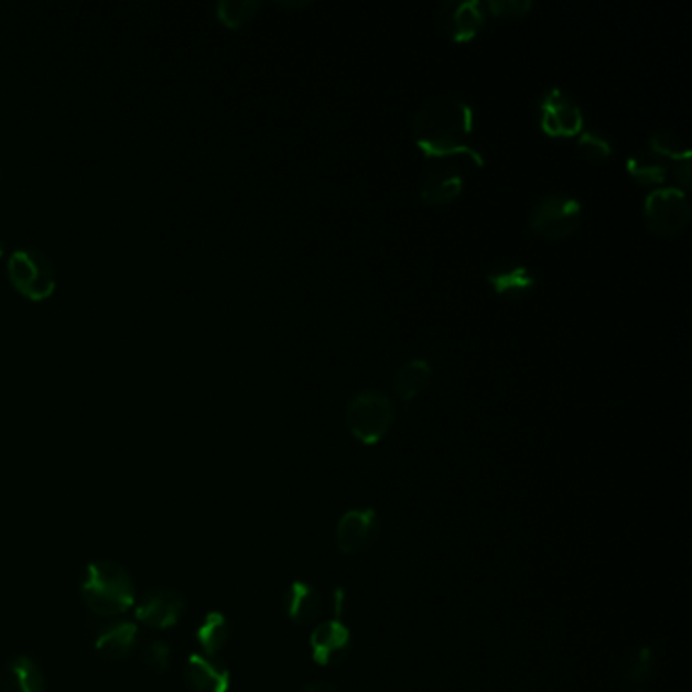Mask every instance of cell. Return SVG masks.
Masks as SVG:
<instances>
[{
    "mask_svg": "<svg viewBox=\"0 0 692 692\" xmlns=\"http://www.w3.org/2000/svg\"><path fill=\"white\" fill-rule=\"evenodd\" d=\"M414 141L431 159L450 154H467L475 165H484V156L472 147L474 110L457 96H435L421 106L414 116Z\"/></svg>",
    "mask_w": 692,
    "mask_h": 692,
    "instance_id": "obj_1",
    "label": "cell"
},
{
    "mask_svg": "<svg viewBox=\"0 0 692 692\" xmlns=\"http://www.w3.org/2000/svg\"><path fill=\"white\" fill-rule=\"evenodd\" d=\"M79 593L91 614L100 617H116L127 614L134 605V581L127 566L116 561H94L86 566Z\"/></svg>",
    "mask_w": 692,
    "mask_h": 692,
    "instance_id": "obj_2",
    "label": "cell"
},
{
    "mask_svg": "<svg viewBox=\"0 0 692 692\" xmlns=\"http://www.w3.org/2000/svg\"><path fill=\"white\" fill-rule=\"evenodd\" d=\"M394 419V402L380 390H359L347 404V429L364 445L380 443L390 433Z\"/></svg>",
    "mask_w": 692,
    "mask_h": 692,
    "instance_id": "obj_3",
    "label": "cell"
},
{
    "mask_svg": "<svg viewBox=\"0 0 692 692\" xmlns=\"http://www.w3.org/2000/svg\"><path fill=\"white\" fill-rule=\"evenodd\" d=\"M9 277L19 293L35 301L52 295L55 289V269L52 260L33 246L14 250L9 258Z\"/></svg>",
    "mask_w": 692,
    "mask_h": 692,
    "instance_id": "obj_4",
    "label": "cell"
},
{
    "mask_svg": "<svg viewBox=\"0 0 692 692\" xmlns=\"http://www.w3.org/2000/svg\"><path fill=\"white\" fill-rule=\"evenodd\" d=\"M583 207L566 193L544 195L532 209L530 228L547 240H563L577 230Z\"/></svg>",
    "mask_w": 692,
    "mask_h": 692,
    "instance_id": "obj_5",
    "label": "cell"
},
{
    "mask_svg": "<svg viewBox=\"0 0 692 692\" xmlns=\"http://www.w3.org/2000/svg\"><path fill=\"white\" fill-rule=\"evenodd\" d=\"M644 216L648 228L660 236H674L684 230L691 218V204L679 187L655 190L644 202Z\"/></svg>",
    "mask_w": 692,
    "mask_h": 692,
    "instance_id": "obj_6",
    "label": "cell"
},
{
    "mask_svg": "<svg viewBox=\"0 0 692 692\" xmlns=\"http://www.w3.org/2000/svg\"><path fill=\"white\" fill-rule=\"evenodd\" d=\"M539 122L549 137H577L583 130V110L566 91L551 88L540 96Z\"/></svg>",
    "mask_w": 692,
    "mask_h": 692,
    "instance_id": "obj_7",
    "label": "cell"
},
{
    "mask_svg": "<svg viewBox=\"0 0 692 692\" xmlns=\"http://www.w3.org/2000/svg\"><path fill=\"white\" fill-rule=\"evenodd\" d=\"M378 537H380V518L370 508L349 510L339 518L335 528L337 549L347 556L361 554L372 549Z\"/></svg>",
    "mask_w": 692,
    "mask_h": 692,
    "instance_id": "obj_8",
    "label": "cell"
},
{
    "mask_svg": "<svg viewBox=\"0 0 692 692\" xmlns=\"http://www.w3.org/2000/svg\"><path fill=\"white\" fill-rule=\"evenodd\" d=\"M436 21L447 37L465 43L486 23V11L477 0H447L439 7Z\"/></svg>",
    "mask_w": 692,
    "mask_h": 692,
    "instance_id": "obj_9",
    "label": "cell"
},
{
    "mask_svg": "<svg viewBox=\"0 0 692 692\" xmlns=\"http://www.w3.org/2000/svg\"><path fill=\"white\" fill-rule=\"evenodd\" d=\"M185 609L187 602L177 591L154 590L142 595L141 602L137 603L134 616L147 628L169 629L180 621Z\"/></svg>",
    "mask_w": 692,
    "mask_h": 692,
    "instance_id": "obj_10",
    "label": "cell"
},
{
    "mask_svg": "<svg viewBox=\"0 0 692 692\" xmlns=\"http://www.w3.org/2000/svg\"><path fill=\"white\" fill-rule=\"evenodd\" d=\"M311 656L320 667H335L352 652V634L339 621H325L311 631Z\"/></svg>",
    "mask_w": 692,
    "mask_h": 692,
    "instance_id": "obj_11",
    "label": "cell"
},
{
    "mask_svg": "<svg viewBox=\"0 0 692 692\" xmlns=\"http://www.w3.org/2000/svg\"><path fill=\"white\" fill-rule=\"evenodd\" d=\"M183 679L192 692H228L231 674L214 656L192 655L183 668Z\"/></svg>",
    "mask_w": 692,
    "mask_h": 692,
    "instance_id": "obj_12",
    "label": "cell"
},
{
    "mask_svg": "<svg viewBox=\"0 0 692 692\" xmlns=\"http://www.w3.org/2000/svg\"><path fill=\"white\" fill-rule=\"evenodd\" d=\"M462 190V171L450 163H439L424 173L421 199L429 206H447L459 197Z\"/></svg>",
    "mask_w": 692,
    "mask_h": 692,
    "instance_id": "obj_13",
    "label": "cell"
},
{
    "mask_svg": "<svg viewBox=\"0 0 692 692\" xmlns=\"http://www.w3.org/2000/svg\"><path fill=\"white\" fill-rule=\"evenodd\" d=\"M139 626L132 621H112L106 624L96 634L94 648L98 655H102L108 660H125L132 655V650L137 648L139 641Z\"/></svg>",
    "mask_w": 692,
    "mask_h": 692,
    "instance_id": "obj_14",
    "label": "cell"
},
{
    "mask_svg": "<svg viewBox=\"0 0 692 692\" xmlns=\"http://www.w3.org/2000/svg\"><path fill=\"white\" fill-rule=\"evenodd\" d=\"M2 692H47L45 674L29 656H14L2 670Z\"/></svg>",
    "mask_w": 692,
    "mask_h": 692,
    "instance_id": "obj_15",
    "label": "cell"
},
{
    "mask_svg": "<svg viewBox=\"0 0 692 692\" xmlns=\"http://www.w3.org/2000/svg\"><path fill=\"white\" fill-rule=\"evenodd\" d=\"M284 612L296 626H311L321 616V597L317 590L303 581H293L284 595Z\"/></svg>",
    "mask_w": 692,
    "mask_h": 692,
    "instance_id": "obj_16",
    "label": "cell"
},
{
    "mask_svg": "<svg viewBox=\"0 0 692 692\" xmlns=\"http://www.w3.org/2000/svg\"><path fill=\"white\" fill-rule=\"evenodd\" d=\"M487 281L494 286V291L498 295L508 296V299H522L534 289L537 277L525 264L512 262V264H501L498 269L491 270L487 274Z\"/></svg>",
    "mask_w": 692,
    "mask_h": 692,
    "instance_id": "obj_17",
    "label": "cell"
},
{
    "mask_svg": "<svg viewBox=\"0 0 692 692\" xmlns=\"http://www.w3.org/2000/svg\"><path fill=\"white\" fill-rule=\"evenodd\" d=\"M431 382V364L423 358L409 359L398 368L394 376V394L409 402L421 394Z\"/></svg>",
    "mask_w": 692,
    "mask_h": 692,
    "instance_id": "obj_18",
    "label": "cell"
},
{
    "mask_svg": "<svg viewBox=\"0 0 692 692\" xmlns=\"http://www.w3.org/2000/svg\"><path fill=\"white\" fill-rule=\"evenodd\" d=\"M195 638L199 641L202 655L218 658L231 638L230 619L219 612H209L195 631Z\"/></svg>",
    "mask_w": 692,
    "mask_h": 692,
    "instance_id": "obj_19",
    "label": "cell"
},
{
    "mask_svg": "<svg viewBox=\"0 0 692 692\" xmlns=\"http://www.w3.org/2000/svg\"><path fill=\"white\" fill-rule=\"evenodd\" d=\"M628 173L640 185H662L668 180L670 165L667 159L652 151H640L628 159Z\"/></svg>",
    "mask_w": 692,
    "mask_h": 692,
    "instance_id": "obj_20",
    "label": "cell"
},
{
    "mask_svg": "<svg viewBox=\"0 0 692 692\" xmlns=\"http://www.w3.org/2000/svg\"><path fill=\"white\" fill-rule=\"evenodd\" d=\"M218 17L221 23L236 29L248 23L260 11V2L257 0H221L218 2Z\"/></svg>",
    "mask_w": 692,
    "mask_h": 692,
    "instance_id": "obj_21",
    "label": "cell"
},
{
    "mask_svg": "<svg viewBox=\"0 0 692 692\" xmlns=\"http://www.w3.org/2000/svg\"><path fill=\"white\" fill-rule=\"evenodd\" d=\"M650 151L664 156L667 161L672 159L677 163L691 159V149L672 130H656L655 134L650 137Z\"/></svg>",
    "mask_w": 692,
    "mask_h": 692,
    "instance_id": "obj_22",
    "label": "cell"
},
{
    "mask_svg": "<svg viewBox=\"0 0 692 692\" xmlns=\"http://www.w3.org/2000/svg\"><path fill=\"white\" fill-rule=\"evenodd\" d=\"M655 670V655L650 648H638L634 655H629L624 668V677L631 684H641L650 679Z\"/></svg>",
    "mask_w": 692,
    "mask_h": 692,
    "instance_id": "obj_23",
    "label": "cell"
},
{
    "mask_svg": "<svg viewBox=\"0 0 692 692\" xmlns=\"http://www.w3.org/2000/svg\"><path fill=\"white\" fill-rule=\"evenodd\" d=\"M577 149L590 161H603L612 154V142L595 130H581L577 134Z\"/></svg>",
    "mask_w": 692,
    "mask_h": 692,
    "instance_id": "obj_24",
    "label": "cell"
},
{
    "mask_svg": "<svg viewBox=\"0 0 692 692\" xmlns=\"http://www.w3.org/2000/svg\"><path fill=\"white\" fill-rule=\"evenodd\" d=\"M142 660L149 668H153L154 672H167L173 664V652L171 646L165 641H149L142 650Z\"/></svg>",
    "mask_w": 692,
    "mask_h": 692,
    "instance_id": "obj_25",
    "label": "cell"
},
{
    "mask_svg": "<svg viewBox=\"0 0 692 692\" xmlns=\"http://www.w3.org/2000/svg\"><path fill=\"white\" fill-rule=\"evenodd\" d=\"M532 9L530 0H489L487 11L494 17H525Z\"/></svg>",
    "mask_w": 692,
    "mask_h": 692,
    "instance_id": "obj_26",
    "label": "cell"
},
{
    "mask_svg": "<svg viewBox=\"0 0 692 692\" xmlns=\"http://www.w3.org/2000/svg\"><path fill=\"white\" fill-rule=\"evenodd\" d=\"M674 177H677V183H679L680 192L686 193V190L691 187L692 183L691 159H686V161H679V163H677V167H674Z\"/></svg>",
    "mask_w": 692,
    "mask_h": 692,
    "instance_id": "obj_27",
    "label": "cell"
},
{
    "mask_svg": "<svg viewBox=\"0 0 692 692\" xmlns=\"http://www.w3.org/2000/svg\"><path fill=\"white\" fill-rule=\"evenodd\" d=\"M299 692H339L334 684L329 682H311L307 686H303Z\"/></svg>",
    "mask_w": 692,
    "mask_h": 692,
    "instance_id": "obj_28",
    "label": "cell"
},
{
    "mask_svg": "<svg viewBox=\"0 0 692 692\" xmlns=\"http://www.w3.org/2000/svg\"><path fill=\"white\" fill-rule=\"evenodd\" d=\"M4 255V242H2V238H0V257Z\"/></svg>",
    "mask_w": 692,
    "mask_h": 692,
    "instance_id": "obj_29",
    "label": "cell"
},
{
    "mask_svg": "<svg viewBox=\"0 0 692 692\" xmlns=\"http://www.w3.org/2000/svg\"><path fill=\"white\" fill-rule=\"evenodd\" d=\"M636 692H641V691H636Z\"/></svg>",
    "mask_w": 692,
    "mask_h": 692,
    "instance_id": "obj_30",
    "label": "cell"
}]
</instances>
